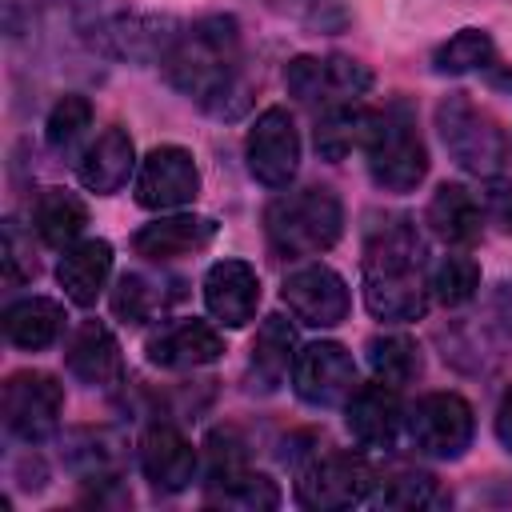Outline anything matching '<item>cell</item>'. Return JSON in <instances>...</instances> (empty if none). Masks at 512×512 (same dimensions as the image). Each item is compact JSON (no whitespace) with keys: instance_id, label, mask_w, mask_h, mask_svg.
<instances>
[{"instance_id":"cell-1","label":"cell","mask_w":512,"mask_h":512,"mask_svg":"<svg viewBox=\"0 0 512 512\" xmlns=\"http://www.w3.org/2000/svg\"><path fill=\"white\" fill-rule=\"evenodd\" d=\"M160 68L180 96L196 100L212 116H236L248 104L244 40H240V20L232 12H212L180 28Z\"/></svg>"},{"instance_id":"cell-2","label":"cell","mask_w":512,"mask_h":512,"mask_svg":"<svg viewBox=\"0 0 512 512\" xmlns=\"http://www.w3.org/2000/svg\"><path fill=\"white\" fill-rule=\"evenodd\" d=\"M424 236L408 216H380L364 232V304L384 324H408L428 312Z\"/></svg>"},{"instance_id":"cell-3","label":"cell","mask_w":512,"mask_h":512,"mask_svg":"<svg viewBox=\"0 0 512 512\" xmlns=\"http://www.w3.org/2000/svg\"><path fill=\"white\" fill-rule=\"evenodd\" d=\"M340 232H344V204L324 184L284 192L264 208V240L280 260L320 256L340 240Z\"/></svg>"},{"instance_id":"cell-4","label":"cell","mask_w":512,"mask_h":512,"mask_svg":"<svg viewBox=\"0 0 512 512\" xmlns=\"http://www.w3.org/2000/svg\"><path fill=\"white\" fill-rule=\"evenodd\" d=\"M360 148L368 160V176L384 192H416V184L428 176V148L416 128V112L400 96L368 112V132Z\"/></svg>"},{"instance_id":"cell-5","label":"cell","mask_w":512,"mask_h":512,"mask_svg":"<svg viewBox=\"0 0 512 512\" xmlns=\"http://www.w3.org/2000/svg\"><path fill=\"white\" fill-rule=\"evenodd\" d=\"M436 132L444 152L452 156V164L468 176H496L508 160V136L504 128L480 108L472 104L468 92H448L436 104Z\"/></svg>"},{"instance_id":"cell-6","label":"cell","mask_w":512,"mask_h":512,"mask_svg":"<svg viewBox=\"0 0 512 512\" xmlns=\"http://www.w3.org/2000/svg\"><path fill=\"white\" fill-rule=\"evenodd\" d=\"M408 440L420 456L432 460H460L472 448L476 416L460 392H428L404 412Z\"/></svg>"},{"instance_id":"cell-7","label":"cell","mask_w":512,"mask_h":512,"mask_svg":"<svg viewBox=\"0 0 512 512\" xmlns=\"http://www.w3.org/2000/svg\"><path fill=\"white\" fill-rule=\"evenodd\" d=\"M288 92L316 116L340 104H360L372 88V68L352 56H296L284 68Z\"/></svg>"},{"instance_id":"cell-8","label":"cell","mask_w":512,"mask_h":512,"mask_svg":"<svg viewBox=\"0 0 512 512\" xmlns=\"http://www.w3.org/2000/svg\"><path fill=\"white\" fill-rule=\"evenodd\" d=\"M380 476L360 452H320L312 456L296 476V500L304 508H352L372 500Z\"/></svg>"},{"instance_id":"cell-9","label":"cell","mask_w":512,"mask_h":512,"mask_svg":"<svg viewBox=\"0 0 512 512\" xmlns=\"http://www.w3.org/2000/svg\"><path fill=\"white\" fill-rule=\"evenodd\" d=\"M0 416L8 436L24 440V444H40L60 428L64 416V388L56 376L48 372H12L4 380V396H0Z\"/></svg>"},{"instance_id":"cell-10","label":"cell","mask_w":512,"mask_h":512,"mask_svg":"<svg viewBox=\"0 0 512 512\" xmlns=\"http://www.w3.org/2000/svg\"><path fill=\"white\" fill-rule=\"evenodd\" d=\"M244 160L256 184L264 188H288L300 168V132L288 108L272 104L256 116L244 140Z\"/></svg>"},{"instance_id":"cell-11","label":"cell","mask_w":512,"mask_h":512,"mask_svg":"<svg viewBox=\"0 0 512 512\" xmlns=\"http://www.w3.org/2000/svg\"><path fill=\"white\" fill-rule=\"evenodd\" d=\"M180 24L172 16H156V12H112L100 24H92V44L104 56L116 60H132V64H160L168 56V48L176 44Z\"/></svg>"},{"instance_id":"cell-12","label":"cell","mask_w":512,"mask_h":512,"mask_svg":"<svg viewBox=\"0 0 512 512\" xmlns=\"http://www.w3.org/2000/svg\"><path fill=\"white\" fill-rule=\"evenodd\" d=\"M292 392L312 408H336L356 392V360L336 340H312L296 352Z\"/></svg>"},{"instance_id":"cell-13","label":"cell","mask_w":512,"mask_h":512,"mask_svg":"<svg viewBox=\"0 0 512 512\" xmlns=\"http://www.w3.org/2000/svg\"><path fill=\"white\" fill-rule=\"evenodd\" d=\"M200 192V168L196 156L180 144H160L144 156L136 172V204L164 212V208H184Z\"/></svg>"},{"instance_id":"cell-14","label":"cell","mask_w":512,"mask_h":512,"mask_svg":"<svg viewBox=\"0 0 512 512\" xmlns=\"http://www.w3.org/2000/svg\"><path fill=\"white\" fill-rule=\"evenodd\" d=\"M280 296L292 308V316L308 328H336L352 308L344 276L328 264H304L288 272L280 284Z\"/></svg>"},{"instance_id":"cell-15","label":"cell","mask_w":512,"mask_h":512,"mask_svg":"<svg viewBox=\"0 0 512 512\" xmlns=\"http://www.w3.org/2000/svg\"><path fill=\"white\" fill-rule=\"evenodd\" d=\"M344 424L360 448L388 452L404 428V408L392 384H356V392L344 400Z\"/></svg>"},{"instance_id":"cell-16","label":"cell","mask_w":512,"mask_h":512,"mask_svg":"<svg viewBox=\"0 0 512 512\" xmlns=\"http://www.w3.org/2000/svg\"><path fill=\"white\" fill-rule=\"evenodd\" d=\"M148 360L156 368H168V372H188V368H204L212 360L224 356V336L208 324V320H172L164 324L156 336H148L144 344Z\"/></svg>"},{"instance_id":"cell-17","label":"cell","mask_w":512,"mask_h":512,"mask_svg":"<svg viewBox=\"0 0 512 512\" xmlns=\"http://www.w3.org/2000/svg\"><path fill=\"white\" fill-rule=\"evenodd\" d=\"M140 472L164 496L184 492L192 484V476H196V448H192V440L180 428H172V424H152L140 436Z\"/></svg>"},{"instance_id":"cell-18","label":"cell","mask_w":512,"mask_h":512,"mask_svg":"<svg viewBox=\"0 0 512 512\" xmlns=\"http://www.w3.org/2000/svg\"><path fill=\"white\" fill-rule=\"evenodd\" d=\"M212 240H216V220L212 216L176 212V216H156L152 224L136 228L132 248H136V256H144L152 264H168V260L204 252Z\"/></svg>"},{"instance_id":"cell-19","label":"cell","mask_w":512,"mask_h":512,"mask_svg":"<svg viewBox=\"0 0 512 512\" xmlns=\"http://www.w3.org/2000/svg\"><path fill=\"white\" fill-rule=\"evenodd\" d=\"M204 304L228 328L248 324L256 316V308H260V276H256V268L248 260H216L204 272Z\"/></svg>"},{"instance_id":"cell-20","label":"cell","mask_w":512,"mask_h":512,"mask_svg":"<svg viewBox=\"0 0 512 512\" xmlns=\"http://www.w3.org/2000/svg\"><path fill=\"white\" fill-rule=\"evenodd\" d=\"M64 364L68 372L88 384V388H116L124 380V356H120V344L112 336L108 324L100 320H84L68 344H64Z\"/></svg>"},{"instance_id":"cell-21","label":"cell","mask_w":512,"mask_h":512,"mask_svg":"<svg viewBox=\"0 0 512 512\" xmlns=\"http://www.w3.org/2000/svg\"><path fill=\"white\" fill-rule=\"evenodd\" d=\"M132 168H136L132 136H128L124 128H116V124L104 128V132L80 152V160H76V176H80V184H84L88 192H96V196H112V192H120V188L128 184Z\"/></svg>"},{"instance_id":"cell-22","label":"cell","mask_w":512,"mask_h":512,"mask_svg":"<svg viewBox=\"0 0 512 512\" xmlns=\"http://www.w3.org/2000/svg\"><path fill=\"white\" fill-rule=\"evenodd\" d=\"M108 276H112V244L104 236H84V240L68 244L56 264V280H60L64 296L80 308H92L100 300Z\"/></svg>"},{"instance_id":"cell-23","label":"cell","mask_w":512,"mask_h":512,"mask_svg":"<svg viewBox=\"0 0 512 512\" xmlns=\"http://www.w3.org/2000/svg\"><path fill=\"white\" fill-rule=\"evenodd\" d=\"M424 220H428V228L444 244H456V248L476 244L480 232H484V208H480V200L464 184H448V180L432 192Z\"/></svg>"},{"instance_id":"cell-24","label":"cell","mask_w":512,"mask_h":512,"mask_svg":"<svg viewBox=\"0 0 512 512\" xmlns=\"http://www.w3.org/2000/svg\"><path fill=\"white\" fill-rule=\"evenodd\" d=\"M180 300V280L152 276V272H124L112 288V312L124 324H148L164 316Z\"/></svg>"},{"instance_id":"cell-25","label":"cell","mask_w":512,"mask_h":512,"mask_svg":"<svg viewBox=\"0 0 512 512\" xmlns=\"http://www.w3.org/2000/svg\"><path fill=\"white\" fill-rule=\"evenodd\" d=\"M64 332V304L48 296H24L4 308V336L20 352H40L56 344Z\"/></svg>"},{"instance_id":"cell-26","label":"cell","mask_w":512,"mask_h":512,"mask_svg":"<svg viewBox=\"0 0 512 512\" xmlns=\"http://www.w3.org/2000/svg\"><path fill=\"white\" fill-rule=\"evenodd\" d=\"M292 364H296V328L284 316H268L252 340V360H248L252 388L260 392L280 388Z\"/></svg>"},{"instance_id":"cell-27","label":"cell","mask_w":512,"mask_h":512,"mask_svg":"<svg viewBox=\"0 0 512 512\" xmlns=\"http://www.w3.org/2000/svg\"><path fill=\"white\" fill-rule=\"evenodd\" d=\"M84 224H88V208L68 188H44L36 196V204H32V228H36V236L48 248H60L64 252L68 244L80 240Z\"/></svg>"},{"instance_id":"cell-28","label":"cell","mask_w":512,"mask_h":512,"mask_svg":"<svg viewBox=\"0 0 512 512\" xmlns=\"http://www.w3.org/2000/svg\"><path fill=\"white\" fill-rule=\"evenodd\" d=\"M124 464V440L108 428H80L68 440V468L88 484H116Z\"/></svg>"},{"instance_id":"cell-29","label":"cell","mask_w":512,"mask_h":512,"mask_svg":"<svg viewBox=\"0 0 512 512\" xmlns=\"http://www.w3.org/2000/svg\"><path fill=\"white\" fill-rule=\"evenodd\" d=\"M204 504H212V508H236V512H268V508L280 504V488H276L272 476L252 472V468L244 464V468L208 476Z\"/></svg>"},{"instance_id":"cell-30","label":"cell","mask_w":512,"mask_h":512,"mask_svg":"<svg viewBox=\"0 0 512 512\" xmlns=\"http://www.w3.org/2000/svg\"><path fill=\"white\" fill-rule=\"evenodd\" d=\"M492 60H496V40L484 28H460L432 52V72L468 76V72H488Z\"/></svg>"},{"instance_id":"cell-31","label":"cell","mask_w":512,"mask_h":512,"mask_svg":"<svg viewBox=\"0 0 512 512\" xmlns=\"http://www.w3.org/2000/svg\"><path fill=\"white\" fill-rule=\"evenodd\" d=\"M368 368L376 372V380H384L392 388H404L424 372V356H420V344L412 336L388 332V336L368 340Z\"/></svg>"},{"instance_id":"cell-32","label":"cell","mask_w":512,"mask_h":512,"mask_svg":"<svg viewBox=\"0 0 512 512\" xmlns=\"http://www.w3.org/2000/svg\"><path fill=\"white\" fill-rule=\"evenodd\" d=\"M364 132H368V108H360V104L328 108V112L316 116V152L336 164L352 148L364 144Z\"/></svg>"},{"instance_id":"cell-33","label":"cell","mask_w":512,"mask_h":512,"mask_svg":"<svg viewBox=\"0 0 512 512\" xmlns=\"http://www.w3.org/2000/svg\"><path fill=\"white\" fill-rule=\"evenodd\" d=\"M268 12L300 24L304 32L316 36H336L352 24V4L348 0H260Z\"/></svg>"},{"instance_id":"cell-34","label":"cell","mask_w":512,"mask_h":512,"mask_svg":"<svg viewBox=\"0 0 512 512\" xmlns=\"http://www.w3.org/2000/svg\"><path fill=\"white\" fill-rule=\"evenodd\" d=\"M428 292L444 304V308H460L480 292V264L472 256H444L432 272H428Z\"/></svg>"},{"instance_id":"cell-35","label":"cell","mask_w":512,"mask_h":512,"mask_svg":"<svg viewBox=\"0 0 512 512\" xmlns=\"http://www.w3.org/2000/svg\"><path fill=\"white\" fill-rule=\"evenodd\" d=\"M88 124H92V100L80 96V92H64L52 104L48 120H44V140H48L52 152H68L84 136Z\"/></svg>"},{"instance_id":"cell-36","label":"cell","mask_w":512,"mask_h":512,"mask_svg":"<svg viewBox=\"0 0 512 512\" xmlns=\"http://www.w3.org/2000/svg\"><path fill=\"white\" fill-rule=\"evenodd\" d=\"M440 500V484L428 472H396L376 484V504L384 508H432Z\"/></svg>"},{"instance_id":"cell-37","label":"cell","mask_w":512,"mask_h":512,"mask_svg":"<svg viewBox=\"0 0 512 512\" xmlns=\"http://www.w3.org/2000/svg\"><path fill=\"white\" fill-rule=\"evenodd\" d=\"M40 272L36 256H32V240L20 232L16 220H4V280L8 284H24Z\"/></svg>"},{"instance_id":"cell-38","label":"cell","mask_w":512,"mask_h":512,"mask_svg":"<svg viewBox=\"0 0 512 512\" xmlns=\"http://www.w3.org/2000/svg\"><path fill=\"white\" fill-rule=\"evenodd\" d=\"M232 468H244V444L232 428H216L208 436V476H220Z\"/></svg>"},{"instance_id":"cell-39","label":"cell","mask_w":512,"mask_h":512,"mask_svg":"<svg viewBox=\"0 0 512 512\" xmlns=\"http://www.w3.org/2000/svg\"><path fill=\"white\" fill-rule=\"evenodd\" d=\"M488 216H492L504 232H512V180H496V184L488 188Z\"/></svg>"},{"instance_id":"cell-40","label":"cell","mask_w":512,"mask_h":512,"mask_svg":"<svg viewBox=\"0 0 512 512\" xmlns=\"http://www.w3.org/2000/svg\"><path fill=\"white\" fill-rule=\"evenodd\" d=\"M496 440L504 444V452H512V388H504L496 404Z\"/></svg>"},{"instance_id":"cell-41","label":"cell","mask_w":512,"mask_h":512,"mask_svg":"<svg viewBox=\"0 0 512 512\" xmlns=\"http://www.w3.org/2000/svg\"><path fill=\"white\" fill-rule=\"evenodd\" d=\"M488 84L500 92H512V68H488Z\"/></svg>"}]
</instances>
